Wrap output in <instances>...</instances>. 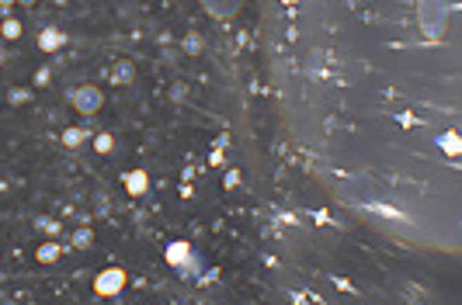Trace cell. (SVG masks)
I'll list each match as a JSON object with an SVG mask.
<instances>
[{"label":"cell","instance_id":"ac0fdd59","mask_svg":"<svg viewBox=\"0 0 462 305\" xmlns=\"http://www.w3.org/2000/svg\"><path fill=\"white\" fill-rule=\"evenodd\" d=\"M0 66H4V52H0Z\"/></svg>","mask_w":462,"mask_h":305},{"label":"cell","instance_id":"ba28073f","mask_svg":"<svg viewBox=\"0 0 462 305\" xmlns=\"http://www.w3.org/2000/svg\"><path fill=\"white\" fill-rule=\"evenodd\" d=\"M83 143H87V132H83V129H66V132H63V146H66V149H77V146H83Z\"/></svg>","mask_w":462,"mask_h":305},{"label":"cell","instance_id":"9c48e42d","mask_svg":"<svg viewBox=\"0 0 462 305\" xmlns=\"http://www.w3.org/2000/svg\"><path fill=\"white\" fill-rule=\"evenodd\" d=\"M59 253H63V250H59V243H42L35 257H39L42 264H52V260H59Z\"/></svg>","mask_w":462,"mask_h":305},{"label":"cell","instance_id":"4fadbf2b","mask_svg":"<svg viewBox=\"0 0 462 305\" xmlns=\"http://www.w3.org/2000/svg\"><path fill=\"white\" fill-rule=\"evenodd\" d=\"M94 146H98V153H112V146H115V143H112V136H98V139H94Z\"/></svg>","mask_w":462,"mask_h":305},{"label":"cell","instance_id":"9a60e30c","mask_svg":"<svg viewBox=\"0 0 462 305\" xmlns=\"http://www.w3.org/2000/svg\"><path fill=\"white\" fill-rule=\"evenodd\" d=\"M25 97H28V90H11V101H14V105H21Z\"/></svg>","mask_w":462,"mask_h":305},{"label":"cell","instance_id":"30bf717a","mask_svg":"<svg viewBox=\"0 0 462 305\" xmlns=\"http://www.w3.org/2000/svg\"><path fill=\"white\" fill-rule=\"evenodd\" d=\"M90 243H94V236H90V229H77V233H73V246H77V250H87Z\"/></svg>","mask_w":462,"mask_h":305},{"label":"cell","instance_id":"277c9868","mask_svg":"<svg viewBox=\"0 0 462 305\" xmlns=\"http://www.w3.org/2000/svg\"><path fill=\"white\" fill-rule=\"evenodd\" d=\"M202 8L216 18V21H226L240 11V0H202Z\"/></svg>","mask_w":462,"mask_h":305},{"label":"cell","instance_id":"8992f818","mask_svg":"<svg viewBox=\"0 0 462 305\" xmlns=\"http://www.w3.org/2000/svg\"><path fill=\"white\" fill-rule=\"evenodd\" d=\"M125 187H129V194H146V187H150V180H146V173L143 170H132V173H125Z\"/></svg>","mask_w":462,"mask_h":305},{"label":"cell","instance_id":"5b68a950","mask_svg":"<svg viewBox=\"0 0 462 305\" xmlns=\"http://www.w3.org/2000/svg\"><path fill=\"white\" fill-rule=\"evenodd\" d=\"M136 80V63L132 59H119L115 66H112V83L115 87H129Z\"/></svg>","mask_w":462,"mask_h":305},{"label":"cell","instance_id":"e0dca14e","mask_svg":"<svg viewBox=\"0 0 462 305\" xmlns=\"http://www.w3.org/2000/svg\"><path fill=\"white\" fill-rule=\"evenodd\" d=\"M21 4H35V0H21Z\"/></svg>","mask_w":462,"mask_h":305},{"label":"cell","instance_id":"2e32d148","mask_svg":"<svg viewBox=\"0 0 462 305\" xmlns=\"http://www.w3.org/2000/svg\"><path fill=\"white\" fill-rule=\"evenodd\" d=\"M11 4H14V0H0V11H8Z\"/></svg>","mask_w":462,"mask_h":305},{"label":"cell","instance_id":"8fae6325","mask_svg":"<svg viewBox=\"0 0 462 305\" xmlns=\"http://www.w3.org/2000/svg\"><path fill=\"white\" fill-rule=\"evenodd\" d=\"M39 45H42V49H46V52H52V49H56V45H59V35H56V32H52V28H49V32H42V39H39Z\"/></svg>","mask_w":462,"mask_h":305},{"label":"cell","instance_id":"3957f363","mask_svg":"<svg viewBox=\"0 0 462 305\" xmlns=\"http://www.w3.org/2000/svg\"><path fill=\"white\" fill-rule=\"evenodd\" d=\"M122 288H125V271L122 267H108V271H101L94 277V291L98 295H119Z\"/></svg>","mask_w":462,"mask_h":305},{"label":"cell","instance_id":"52a82bcc","mask_svg":"<svg viewBox=\"0 0 462 305\" xmlns=\"http://www.w3.org/2000/svg\"><path fill=\"white\" fill-rule=\"evenodd\" d=\"M167 260H170V264H188V260H192L188 243H174V246L167 250Z\"/></svg>","mask_w":462,"mask_h":305},{"label":"cell","instance_id":"6da1fadb","mask_svg":"<svg viewBox=\"0 0 462 305\" xmlns=\"http://www.w3.org/2000/svg\"><path fill=\"white\" fill-rule=\"evenodd\" d=\"M70 101H73V108H77L80 115H94V112H101V105H105V94H101L94 83H83V87H77V90L70 94Z\"/></svg>","mask_w":462,"mask_h":305},{"label":"cell","instance_id":"5bb4252c","mask_svg":"<svg viewBox=\"0 0 462 305\" xmlns=\"http://www.w3.org/2000/svg\"><path fill=\"white\" fill-rule=\"evenodd\" d=\"M184 49H188V52H195V49H202V39H199V35L192 32L188 39H184Z\"/></svg>","mask_w":462,"mask_h":305},{"label":"cell","instance_id":"7a4b0ae2","mask_svg":"<svg viewBox=\"0 0 462 305\" xmlns=\"http://www.w3.org/2000/svg\"><path fill=\"white\" fill-rule=\"evenodd\" d=\"M417 14H421V28L438 32L441 21H445V14H448V4H445V0H421Z\"/></svg>","mask_w":462,"mask_h":305},{"label":"cell","instance_id":"7c38bea8","mask_svg":"<svg viewBox=\"0 0 462 305\" xmlns=\"http://www.w3.org/2000/svg\"><path fill=\"white\" fill-rule=\"evenodd\" d=\"M4 35H8V39H18V35H21V21L8 18V21H4Z\"/></svg>","mask_w":462,"mask_h":305}]
</instances>
